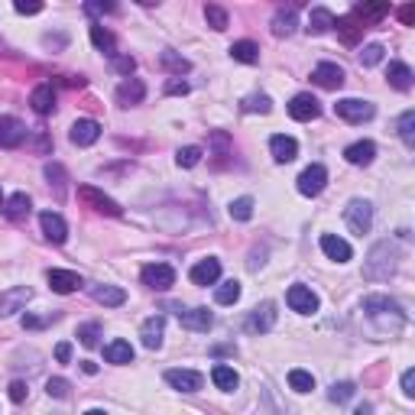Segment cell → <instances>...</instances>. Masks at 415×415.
Here are the masks:
<instances>
[{
  "instance_id": "obj_41",
  "label": "cell",
  "mask_w": 415,
  "mask_h": 415,
  "mask_svg": "<svg viewBox=\"0 0 415 415\" xmlns=\"http://www.w3.org/2000/svg\"><path fill=\"white\" fill-rule=\"evenodd\" d=\"M201 156H205L201 146H182V150L175 152V162H179L182 169H191V166H198L201 162Z\"/></svg>"
},
{
  "instance_id": "obj_48",
  "label": "cell",
  "mask_w": 415,
  "mask_h": 415,
  "mask_svg": "<svg viewBox=\"0 0 415 415\" xmlns=\"http://www.w3.org/2000/svg\"><path fill=\"white\" fill-rule=\"evenodd\" d=\"M46 393H49L52 399H65V396H68V379L52 377V379L46 383Z\"/></svg>"
},
{
  "instance_id": "obj_10",
  "label": "cell",
  "mask_w": 415,
  "mask_h": 415,
  "mask_svg": "<svg viewBox=\"0 0 415 415\" xmlns=\"http://www.w3.org/2000/svg\"><path fill=\"white\" fill-rule=\"evenodd\" d=\"M273 324H276V305L273 302L256 305V308L250 311V318H246V331H250V334H266V331H273Z\"/></svg>"
},
{
  "instance_id": "obj_59",
  "label": "cell",
  "mask_w": 415,
  "mask_h": 415,
  "mask_svg": "<svg viewBox=\"0 0 415 415\" xmlns=\"http://www.w3.org/2000/svg\"><path fill=\"white\" fill-rule=\"evenodd\" d=\"M354 415H373V406H370V402H363V406H357V412Z\"/></svg>"
},
{
  "instance_id": "obj_45",
  "label": "cell",
  "mask_w": 415,
  "mask_h": 415,
  "mask_svg": "<svg viewBox=\"0 0 415 415\" xmlns=\"http://www.w3.org/2000/svg\"><path fill=\"white\" fill-rule=\"evenodd\" d=\"M354 393H357V386H354V383H350V379H344V383H334V386L328 389V399L331 402H347L350 396H354Z\"/></svg>"
},
{
  "instance_id": "obj_26",
  "label": "cell",
  "mask_w": 415,
  "mask_h": 415,
  "mask_svg": "<svg viewBox=\"0 0 415 415\" xmlns=\"http://www.w3.org/2000/svg\"><path fill=\"white\" fill-rule=\"evenodd\" d=\"M295 26H299V17H295V7H279L273 17V36H292Z\"/></svg>"
},
{
  "instance_id": "obj_5",
  "label": "cell",
  "mask_w": 415,
  "mask_h": 415,
  "mask_svg": "<svg viewBox=\"0 0 415 415\" xmlns=\"http://www.w3.org/2000/svg\"><path fill=\"white\" fill-rule=\"evenodd\" d=\"M334 113H338L340 120H347V123H363L370 120L373 113H377V107L370 101H360V97H344V101L334 104Z\"/></svg>"
},
{
  "instance_id": "obj_56",
  "label": "cell",
  "mask_w": 415,
  "mask_h": 415,
  "mask_svg": "<svg viewBox=\"0 0 415 415\" xmlns=\"http://www.w3.org/2000/svg\"><path fill=\"white\" fill-rule=\"evenodd\" d=\"M399 19H402L406 26H412V23H415V7H412V3H409V7H402V10H399Z\"/></svg>"
},
{
  "instance_id": "obj_20",
  "label": "cell",
  "mask_w": 415,
  "mask_h": 415,
  "mask_svg": "<svg viewBox=\"0 0 415 415\" xmlns=\"http://www.w3.org/2000/svg\"><path fill=\"white\" fill-rule=\"evenodd\" d=\"M321 250H324V256L334 260V263H347L350 256H354L350 244L347 240H340L338 234H321Z\"/></svg>"
},
{
  "instance_id": "obj_50",
  "label": "cell",
  "mask_w": 415,
  "mask_h": 415,
  "mask_svg": "<svg viewBox=\"0 0 415 415\" xmlns=\"http://www.w3.org/2000/svg\"><path fill=\"white\" fill-rule=\"evenodd\" d=\"M26 383H23V379H13V383H10V399H13V402H23V399H26Z\"/></svg>"
},
{
  "instance_id": "obj_11",
  "label": "cell",
  "mask_w": 415,
  "mask_h": 415,
  "mask_svg": "<svg viewBox=\"0 0 415 415\" xmlns=\"http://www.w3.org/2000/svg\"><path fill=\"white\" fill-rule=\"evenodd\" d=\"M166 383L179 393H198L205 379H201L198 370H166Z\"/></svg>"
},
{
  "instance_id": "obj_21",
  "label": "cell",
  "mask_w": 415,
  "mask_h": 415,
  "mask_svg": "<svg viewBox=\"0 0 415 415\" xmlns=\"http://www.w3.org/2000/svg\"><path fill=\"white\" fill-rule=\"evenodd\" d=\"M269 152H273L276 162H292L299 156V143L292 136H285V133H276L273 140H269Z\"/></svg>"
},
{
  "instance_id": "obj_54",
  "label": "cell",
  "mask_w": 415,
  "mask_h": 415,
  "mask_svg": "<svg viewBox=\"0 0 415 415\" xmlns=\"http://www.w3.org/2000/svg\"><path fill=\"white\" fill-rule=\"evenodd\" d=\"M56 360L58 363H68V360H72V344H68V340L56 344Z\"/></svg>"
},
{
  "instance_id": "obj_57",
  "label": "cell",
  "mask_w": 415,
  "mask_h": 415,
  "mask_svg": "<svg viewBox=\"0 0 415 415\" xmlns=\"http://www.w3.org/2000/svg\"><path fill=\"white\" fill-rule=\"evenodd\" d=\"M46 321L42 318H33V315H23V328H42Z\"/></svg>"
},
{
  "instance_id": "obj_42",
  "label": "cell",
  "mask_w": 415,
  "mask_h": 415,
  "mask_svg": "<svg viewBox=\"0 0 415 415\" xmlns=\"http://www.w3.org/2000/svg\"><path fill=\"white\" fill-rule=\"evenodd\" d=\"M399 136L406 146H415V111H406L399 117Z\"/></svg>"
},
{
  "instance_id": "obj_7",
  "label": "cell",
  "mask_w": 415,
  "mask_h": 415,
  "mask_svg": "<svg viewBox=\"0 0 415 415\" xmlns=\"http://www.w3.org/2000/svg\"><path fill=\"white\" fill-rule=\"evenodd\" d=\"M295 185H299V191H302L305 198H315V195H321L324 185H328V169L315 162V166H308V169L295 179Z\"/></svg>"
},
{
  "instance_id": "obj_17",
  "label": "cell",
  "mask_w": 415,
  "mask_h": 415,
  "mask_svg": "<svg viewBox=\"0 0 415 415\" xmlns=\"http://www.w3.org/2000/svg\"><path fill=\"white\" fill-rule=\"evenodd\" d=\"M311 78H315V85L328 88V91H338L344 85V68L334 65V62H321V65H315Z\"/></svg>"
},
{
  "instance_id": "obj_6",
  "label": "cell",
  "mask_w": 415,
  "mask_h": 415,
  "mask_svg": "<svg viewBox=\"0 0 415 415\" xmlns=\"http://www.w3.org/2000/svg\"><path fill=\"white\" fill-rule=\"evenodd\" d=\"M140 279H143V285H150L156 292H166L169 285H175V269L169 263H150V266H143Z\"/></svg>"
},
{
  "instance_id": "obj_29",
  "label": "cell",
  "mask_w": 415,
  "mask_h": 415,
  "mask_svg": "<svg viewBox=\"0 0 415 415\" xmlns=\"http://www.w3.org/2000/svg\"><path fill=\"white\" fill-rule=\"evenodd\" d=\"M211 379H214V386L224 389V393H234V389L240 386V377H237V370L227 367V363H214V370H211Z\"/></svg>"
},
{
  "instance_id": "obj_53",
  "label": "cell",
  "mask_w": 415,
  "mask_h": 415,
  "mask_svg": "<svg viewBox=\"0 0 415 415\" xmlns=\"http://www.w3.org/2000/svg\"><path fill=\"white\" fill-rule=\"evenodd\" d=\"M402 393H406L409 399L415 396V370H406V373H402Z\"/></svg>"
},
{
  "instance_id": "obj_18",
  "label": "cell",
  "mask_w": 415,
  "mask_h": 415,
  "mask_svg": "<svg viewBox=\"0 0 415 415\" xmlns=\"http://www.w3.org/2000/svg\"><path fill=\"white\" fill-rule=\"evenodd\" d=\"M289 113H292V120L308 123L321 113V104H318V97L315 95H295L292 104H289Z\"/></svg>"
},
{
  "instance_id": "obj_15",
  "label": "cell",
  "mask_w": 415,
  "mask_h": 415,
  "mask_svg": "<svg viewBox=\"0 0 415 415\" xmlns=\"http://www.w3.org/2000/svg\"><path fill=\"white\" fill-rule=\"evenodd\" d=\"M23 140H26V127L17 117H0V146L3 150H17Z\"/></svg>"
},
{
  "instance_id": "obj_4",
  "label": "cell",
  "mask_w": 415,
  "mask_h": 415,
  "mask_svg": "<svg viewBox=\"0 0 415 415\" xmlns=\"http://www.w3.org/2000/svg\"><path fill=\"white\" fill-rule=\"evenodd\" d=\"M78 198L85 201L91 211H97V214H107V217H120L123 214V208L113 198H107L104 191H97L95 185H78Z\"/></svg>"
},
{
  "instance_id": "obj_58",
  "label": "cell",
  "mask_w": 415,
  "mask_h": 415,
  "mask_svg": "<svg viewBox=\"0 0 415 415\" xmlns=\"http://www.w3.org/2000/svg\"><path fill=\"white\" fill-rule=\"evenodd\" d=\"M81 370H85L88 377H95V373H97V363H91V360H85V363H81Z\"/></svg>"
},
{
  "instance_id": "obj_34",
  "label": "cell",
  "mask_w": 415,
  "mask_h": 415,
  "mask_svg": "<svg viewBox=\"0 0 415 415\" xmlns=\"http://www.w3.org/2000/svg\"><path fill=\"white\" fill-rule=\"evenodd\" d=\"M91 42H95V49H101L104 56H113V58H117V42H113L111 29H104L101 23H95V26H91Z\"/></svg>"
},
{
  "instance_id": "obj_51",
  "label": "cell",
  "mask_w": 415,
  "mask_h": 415,
  "mask_svg": "<svg viewBox=\"0 0 415 415\" xmlns=\"http://www.w3.org/2000/svg\"><path fill=\"white\" fill-rule=\"evenodd\" d=\"M113 68H117L120 75H130L133 68H136V62H133L130 56H117V58H113Z\"/></svg>"
},
{
  "instance_id": "obj_55",
  "label": "cell",
  "mask_w": 415,
  "mask_h": 415,
  "mask_svg": "<svg viewBox=\"0 0 415 415\" xmlns=\"http://www.w3.org/2000/svg\"><path fill=\"white\" fill-rule=\"evenodd\" d=\"M113 10V3H85V13H91V17H95V13H111Z\"/></svg>"
},
{
  "instance_id": "obj_23",
  "label": "cell",
  "mask_w": 415,
  "mask_h": 415,
  "mask_svg": "<svg viewBox=\"0 0 415 415\" xmlns=\"http://www.w3.org/2000/svg\"><path fill=\"white\" fill-rule=\"evenodd\" d=\"M29 211H33V201H29L26 191H17V195H10L3 201V217L7 221H23V217H29Z\"/></svg>"
},
{
  "instance_id": "obj_3",
  "label": "cell",
  "mask_w": 415,
  "mask_h": 415,
  "mask_svg": "<svg viewBox=\"0 0 415 415\" xmlns=\"http://www.w3.org/2000/svg\"><path fill=\"white\" fill-rule=\"evenodd\" d=\"M344 221H347V227L354 230V234H367L370 227H373V205L363 198H354L347 208H344Z\"/></svg>"
},
{
  "instance_id": "obj_47",
  "label": "cell",
  "mask_w": 415,
  "mask_h": 415,
  "mask_svg": "<svg viewBox=\"0 0 415 415\" xmlns=\"http://www.w3.org/2000/svg\"><path fill=\"white\" fill-rule=\"evenodd\" d=\"M97 334H101V324L97 321H88L78 328V340L85 344V347H97Z\"/></svg>"
},
{
  "instance_id": "obj_28",
  "label": "cell",
  "mask_w": 415,
  "mask_h": 415,
  "mask_svg": "<svg viewBox=\"0 0 415 415\" xmlns=\"http://www.w3.org/2000/svg\"><path fill=\"white\" fill-rule=\"evenodd\" d=\"M386 78H389V85L396 88V91H409V88H412V68H409L406 62H389Z\"/></svg>"
},
{
  "instance_id": "obj_52",
  "label": "cell",
  "mask_w": 415,
  "mask_h": 415,
  "mask_svg": "<svg viewBox=\"0 0 415 415\" xmlns=\"http://www.w3.org/2000/svg\"><path fill=\"white\" fill-rule=\"evenodd\" d=\"M13 10H17V13H23V17H33V13H39V10H42V3H26V0H17V3H13Z\"/></svg>"
},
{
  "instance_id": "obj_25",
  "label": "cell",
  "mask_w": 415,
  "mask_h": 415,
  "mask_svg": "<svg viewBox=\"0 0 415 415\" xmlns=\"http://www.w3.org/2000/svg\"><path fill=\"white\" fill-rule=\"evenodd\" d=\"M29 104H33V111L42 113V117L56 111V91H52V85H36V88H33Z\"/></svg>"
},
{
  "instance_id": "obj_27",
  "label": "cell",
  "mask_w": 415,
  "mask_h": 415,
  "mask_svg": "<svg viewBox=\"0 0 415 415\" xmlns=\"http://www.w3.org/2000/svg\"><path fill=\"white\" fill-rule=\"evenodd\" d=\"M143 97H146V85H143L140 78H127V81L117 88V101H120L123 107H130V104H140Z\"/></svg>"
},
{
  "instance_id": "obj_13",
  "label": "cell",
  "mask_w": 415,
  "mask_h": 415,
  "mask_svg": "<svg viewBox=\"0 0 415 415\" xmlns=\"http://www.w3.org/2000/svg\"><path fill=\"white\" fill-rule=\"evenodd\" d=\"M68 140L75 143V146H91V143L101 140V123L97 120H75L72 123V130H68Z\"/></svg>"
},
{
  "instance_id": "obj_12",
  "label": "cell",
  "mask_w": 415,
  "mask_h": 415,
  "mask_svg": "<svg viewBox=\"0 0 415 415\" xmlns=\"http://www.w3.org/2000/svg\"><path fill=\"white\" fill-rule=\"evenodd\" d=\"M39 224H42L46 240H52V244H65L68 224H65V217L58 214V211H42V214H39Z\"/></svg>"
},
{
  "instance_id": "obj_33",
  "label": "cell",
  "mask_w": 415,
  "mask_h": 415,
  "mask_svg": "<svg viewBox=\"0 0 415 415\" xmlns=\"http://www.w3.org/2000/svg\"><path fill=\"white\" fill-rule=\"evenodd\" d=\"M159 65L166 68V72H172V75H185V72H191V62L185 56H179V52H172V49H166V52H159Z\"/></svg>"
},
{
  "instance_id": "obj_24",
  "label": "cell",
  "mask_w": 415,
  "mask_h": 415,
  "mask_svg": "<svg viewBox=\"0 0 415 415\" xmlns=\"http://www.w3.org/2000/svg\"><path fill=\"white\" fill-rule=\"evenodd\" d=\"M179 321H182V328H189V331H208L211 324H214V315L208 308H182L179 311Z\"/></svg>"
},
{
  "instance_id": "obj_43",
  "label": "cell",
  "mask_w": 415,
  "mask_h": 415,
  "mask_svg": "<svg viewBox=\"0 0 415 415\" xmlns=\"http://www.w3.org/2000/svg\"><path fill=\"white\" fill-rule=\"evenodd\" d=\"M205 19H208V26L211 29H227V10L224 7H214V3H208L205 7Z\"/></svg>"
},
{
  "instance_id": "obj_1",
  "label": "cell",
  "mask_w": 415,
  "mask_h": 415,
  "mask_svg": "<svg viewBox=\"0 0 415 415\" xmlns=\"http://www.w3.org/2000/svg\"><path fill=\"white\" fill-rule=\"evenodd\" d=\"M396 273V250L389 246V240H379L373 250H370L367 263H363V276L370 283H383L389 276Z\"/></svg>"
},
{
  "instance_id": "obj_39",
  "label": "cell",
  "mask_w": 415,
  "mask_h": 415,
  "mask_svg": "<svg viewBox=\"0 0 415 415\" xmlns=\"http://www.w3.org/2000/svg\"><path fill=\"white\" fill-rule=\"evenodd\" d=\"M389 13V7L386 3H357V7H354V17L360 19V23H363V26H367V17H386Z\"/></svg>"
},
{
  "instance_id": "obj_22",
  "label": "cell",
  "mask_w": 415,
  "mask_h": 415,
  "mask_svg": "<svg viewBox=\"0 0 415 415\" xmlns=\"http://www.w3.org/2000/svg\"><path fill=\"white\" fill-rule=\"evenodd\" d=\"M344 159L350 166H370V162L377 159V146L370 140H360V143H350L347 150H344Z\"/></svg>"
},
{
  "instance_id": "obj_37",
  "label": "cell",
  "mask_w": 415,
  "mask_h": 415,
  "mask_svg": "<svg viewBox=\"0 0 415 415\" xmlns=\"http://www.w3.org/2000/svg\"><path fill=\"white\" fill-rule=\"evenodd\" d=\"M334 26H338V33H340V39H344V42H354V39H357V33L363 29V23H360V19L350 13V17H344V19H334Z\"/></svg>"
},
{
  "instance_id": "obj_16",
  "label": "cell",
  "mask_w": 415,
  "mask_h": 415,
  "mask_svg": "<svg viewBox=\"0 0 415 415\" xmlns=\"http://www.w3.org/2000/svg\"><path fill=\"white\" fill-rule=\"evenodd\" d=\"M46 279H49V289L58 295H68V292H75V289H81V276L72 273V269H49Z\"/></svg>"
},
{
  "instance_id": "obj_49",
  "label": "cell",
  "mask_w": 415,
  "mask_h": 415,
  "mask_svg": "<svg viewBox=\"0 0 415 415\" xmlns=\"http://www.w3.org/2000/svg\"><path fill=\"white\" fill-rule=\"evenodd\" d=\"M166 95H175V97L189 95V81H179V78H169V81H166Z\"/></svg>"
},
{
  "instance_id": "obj_38",
  "label": "cell",
  "mask_w": 415,
  "mask_h": 415,
  "mask_svg": "<svg viewBox=\"0 0 415 415\" xmlns=\"http://www.w3.org/2000/svg\"><path fill=\"white\" fill-rule=\"evenodd\" d=\"M289 386L295 389V393H311L315 389V377H311L308 370H289Z\"/></svg>"
},
{
  "instance_id": "obj_46",
  "label": "cell",
  "mask_w": 415,
  "mask_h": 415,
  "mask_svg": "<svg viewBox=\"0 0 415 415\" xmlns=\"http://www.w3.org/2000/svg\"><path fill=\"white\" fill-rule=\"evenodd\" d=\"M244 111L246 113H269L273 111V101H269V97L266 95H250V97H244Z\"/></svg>"
},
{
  "instance_id": "obj_35",
  "label": "cell",
  "mask_w": 415,
  "mask_h": 415,
  "mask_svg": "<svg viewBox=\"0 0 415 415\" xmlns=\"http://www.w3.org/2000/svg\"><path fill=\"white\" fill-rule=\"evenodd\" d=\"M104 360H107V363H130L133 347L127 344V340H111V344L104 347Z\"/></svg>"
},
{
  "instance_id": "obj_36",
  "label": "cell",
  "mask_w": 415,
  "mask_h": 415,
  "mask_svg": "<svg viewBox=\"0 0 415 415\" xmlns=\"http://www.w3.org/2000/svg\"><path fill=\"white\" fill-rule=\"evenodd\" d=\"M237 299H240V283H237V279H227V283H221L214 289V302L217 305H234Z\"/></svg>"
},
{
  "instance_id": "obj_32",
  "label": "cell",
  "mask_w": 415,
  "mask_h": 415,
  "mask_svg": "<svg viewBox=\"0 0 415 415\" xmlns=\"http://www.w3.org/2000/svg\"><path fill=\"white\" fill-rule=\"evenodd\" d=\"M91 295H95V302L107 305V308H117V305L127 302V292H123V289H117V285H95V289H91Z\"/></svg>"
},
{
  "instance_id": "obj_19",
  "label": "cell",
  "mask_w": 415,
  "mask_h": 415,
  "mask_svg": "<svg viewBox=\"0 0 415 415\" xmlns=\"http://www.w3.org/2000/svg\"><path fill=\"white\" fill-rule=\"evenodd\" d=\"M162 331H166V318H162V315H150V318L143 321V328H140L143 347H146V350H159L162 347Z\"/></svg>"
},
{
  "instance_id": "obj_40",
  "label": "cell",
  "mask_w": 415,
  "mask_h": 415,
  "mask_svg": "<svg viewBox=\"0 0 415 415\" xmlns=\"http://www.w3.org/2000/svg\"><path fill=\"white\" fill-rule=\"evenodd\" d=\"M227 211H230L234 221H250V217H253V198H246V195L244 198H234Z\"/></svg>"
},
{
  "instance_id": "obj_2",
  "label": "cell",
  "mask_w": 415,
  "mask_h": 415,
  "mask_svg": "<svg viewBox=\"0 0 415 415\" xmlns=\"http://www.w3.org/2000/svg\"><path fill=\"white\" fill-rule=\"evenodd\" d=\"M363 311H367L370 318H393V324H406V311H402V305L393 302V299H386V295H367L363 299Z\"/></svg>"
},
{
  "instance_id": "obj_30",
  "label": "cell",
  "mask_w": 415,
  "mask_h": 415,
  "mask_svg": "<svg viewBox=\"0 0 415 415\" xmlns=\"http://www.w3.org/2000/svg\"><path fill=\"white\" fill-rule=\"evenodd\" d=\"M230 58H234V62H244V65H256V62H260V46L250 42V39H240V42L230 46Z\"/></svg>"
},
{
  "instance_id": "obj_31",
  "label": "cell",
  "mask_w": 415,
  "mask_h": 415,
  "mask_svg": "<svg viewBox=\"0 0 415 415\" xmlns=\"http://www.w3.org/2000/svg\"><path fill=\"white\" fill-rule=\"evenodd\" d=\"M334 26V13L328 7H315L308 13V33L311 36H321V33H328Z\"/></svg>"
},
{
  "instance_id": "obj_14",
  "label": "cell",
  "mask_w": 415,
  "mask_h": 415,
  "mask_svg": "<svg viewBox=\"0 0 415 415\" xmlns=\"http://www.w3.org/2000/svg\"><path fill=\"white\" fill-rule=\"evenodd\" d=\"M189 279L195 285H214L217 279H221V260H214V256H208V260H198V263L191 266Z\"/></svg>"
},
{
  "instance_id": "obj_61",
  "label": "cell",
  "mask_w": 415,
  "mask_h": 415,
  "mask_svg": "<svg viewBox=\"0 0 415 415\" xmlns=\"http://www.w3.org/2000/svg\"><path fill=\"white\" fill-rule=\"evenodd\" d=\"M0 208H3V191H0Z\"/></svg>"
},
{
  "instance_id": "obj_9",
  "label": "cell",
  "mask_w": 415,
  "mask_h": 415,
  "mask_svg": "<svg viewBox=\"0 0 415 415\" xmlns=\"http://www.w3.org/2000/svg\"><path fill=\"white\" fill-rule=\"evenodd\" d=\"M29 299H33V289H29V285H13L7 292H0V318H7L13 311H23Z\"/></svg>"
},
{
  "instance_id": "obj_44",
  "label": "cell",
  "mask_w": 415,
  "mask_h": 415,
  "mask_svg": "<svg viewBox=\"0 0 415 415\" xmlns=\"http://www.w3.org/2000/svg\"><path fill=\"white\" fill-rule=\"evenodd\" d=\"M383 52H386V49L379 46V42H370V46H363V52H360V65H363V68L379 65V62H383Z\"/></svg>"
},
{
  "instance_id": "obj_60",
  "label": "cell",
  "mask_w": 415,
  "mask_h": 415,
  "mask_svg": "<svg viewBox=\"0 0 415 415\" xmlns=\"http://www.w3.org/2000/svg\"><path fill=\"white\" fill-rule=\"evenodd\" d=\"M85 415H107V412H104V409H88Z\"/></svg>"
},
{
  "instance_id": "obj_8",
  "label": "cell",
  "mask_w": 415,
  "mask_h": 415,
  "mask_svg": "<svg viewBox=\"0 0 415 415\" xmlns=\"http://www.w3.org/2000/svg\"><path fill=\"white\" fill-rule=\"evenodd\" d=\"M285 302H289V308L299 311V315H315L318 311V295L311 292L308 285H289V292H285Z\"/></svg>"
}]
</instances>
